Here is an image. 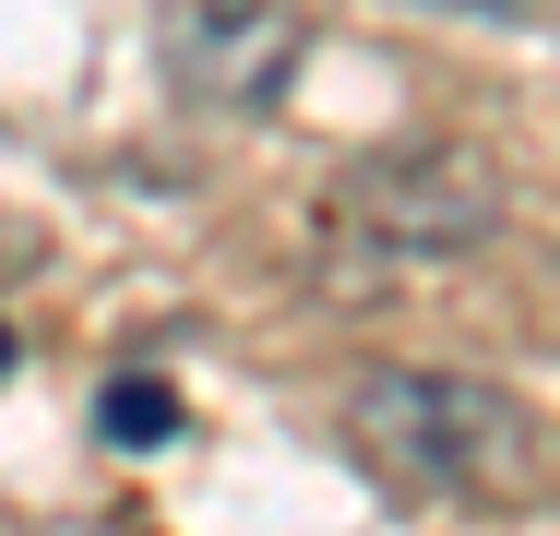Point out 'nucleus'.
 I'll use <instances>...</instances> for the list:
<instances>
[{
    "mask_svg": "<svg viewBox=\"0 0 560 536\" xmlns=\"http://www.w3.org/2000/svg\"><path fill=\"white\" fill-rule=\"evenodd\" d=\"M346 453L394 501H513L537 477L525 406L465 382V370H358L346 382Z\"/></svg>",
    "mask_w": 560,
    "mask_h": 536,
    "instance_id": "obj_1",
    "label": "nucleus"
},
{
    "mask_svg": "<svg viewBox=\"0 0 560 536\" xmlns=\"http://www.w3.org/2000/svg\"><path fill=\"white\" fill-rule=\"evenodd\" d=\"M489 226H501V167L477 143H382L323 191V275L382 287V275L477 250Z\"/></svg>",
    "mask_w": 560,
    "mask_h": 536,
    "instance_id": "obj_2",
    "label": "nucleus"
},
{
    "mask_svg": "<svg viewBox=\"0 0 560 536\" xmlns=\"http://www.w3.org/2000/svg\"><path fill=\"white\" fill-rule=\"evenodd\" d=\"M299 60H311V24H299L287 0H191V12L167 24L179 96L215 107V119H275L287 84H299Z\"/></svg>",
    "mask_w": 560,
    "mask_h": 536,
    "instance_id": "obj_3",
    "label": "nucleus"
},
{
    "mask_svg": "<svg viewBox=\"0 0 560 536\" xmlns=\"http://www.w3.org/2000/svg\"><path fill=\"white\" fill-rule=\"evenodd\" d=\"M96 429H108L119 453H167V441H179V394L131 370V382H108V406H96Z\"/></svg>",
    "mask_w": 560,
    "mask_h": 536,
    "instance_id": "obj_4",
    "label": "nucleus"
},
{
    "mask_svg": "<svg viewBox=\"0 0 560 536\" xmlns=\"http://www.w3.org/2000/svg\"><path fill=\"white\" fill-rule=\"evenodd\" d=\"M430 12H477V24H513V12H537V0H430Z\"/></svg>",
    "mask_w": 560,
    "mask_h": 536,
    "instance_id": "obj_5",
    "label": "nucleus"
},
{
    "mask_svg": "<svg viewBox=\"0 0 560 536\" xmlns=\"http://www.w3.org/2000/svg\"><path fill=\"white\" fill-rule=\"evenodd\" d=\"M0 370H12V334H0Z\"/></svg>",
    "mask_w": 560,
    "mask_h": 536,
    "instance_id": "obj_6",
    "label": "nucleus"
}]
</instances>
